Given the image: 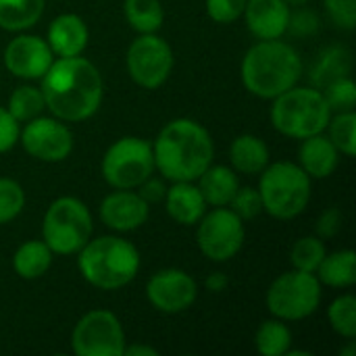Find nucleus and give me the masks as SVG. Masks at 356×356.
Returning a JSON list of instances; mask_svg holds the SVG:
<instances>
[{"instance_id": "f257e3e1", "label": "nucleus", "mask_w": 356, "mask_h": 356, "mask_svg": "<svg viewBox=\"0 0 356 356\" xmlns=\"http://www.w3.org/2000/svg\"><path fill=\"white\" fill-rule=\"evenodd\" d=\"M40 90L52 117L65 123H79L96 115L104 98V81L98 67L79 56H56Z\"/></svg>"}, {"instance_id": "f03ea898", "label": "nucleus", "mask_w": 356, "mask_h": 356, "mask_svg": "<svg viewBox=\"0 0 356 356\" xmlns=\"http://www.w3.org/2000/svg\"><path fill=\"white\" fill-rule=\"evenodd\" d=\"M154 169L167 181H196L215 159V144L207 127L194 119L169 121L152 142Z\"/></svg>"}, {"instance_id": "7ed1b4c3", "label": "nucleus", "mask_w": 356, "mask_h": 356, "mask_svg": "<svg viewBox=\"0 0 356 356\" xmlns=\"http://www.w3.org/2000/svg\"><path fill=\"white\" fill-rule=\"evenodd\" d=\"M302 56L282 38L254 42L246 50L240 65L244 88L263 100H273L275 96L296 86L302 77Z\"/></svg>"}, {"instance_id": "20e7f679", "label": "nucleus", "mask_w": 356, "mask_h": 356, "mask_svg": "<svg viewBox=\"0 0 356 356\" xmlns=\"http://www.w3.org/2000/svg\"><path fill=\"white\" fill-rule=\"evenodd\" d=\"M140 250L119 236L90 238L77 252L81 277L98 290H121L140 273Z\"/></svg>"}, {"instance_id": "39448f33", "label": "nucleus", "mask_w": 356, "mask_h": 356, "mask_svg": "<svg viewBox=\"0 0 356 356\" xmlns=\"http://www.w3.org/2000/svg\"><path fill=\"white\" fill-rule=\"evenodd\" d=\"M311 177L298 163L275 161L259 173V194L263 213L273 219L290 221L302 215L311 202Z\"/></svg>"}, {"instance_id": "423d86ee", "label": "nucleus", "mask_w": 356, "mask_h": 356, "mask_svg": "<svg viewBox=\"0 0 356 356\" xmlns=\"http://www.w3.org/2000/svg\"><path fill=\"white\" fill-rule=\"evenodd\" d=\"M273 127L294 140H305L315 134H323L334 111L330 108L323 92L309 86H292L284 94L273 98L271 104Z\"/></svg>"}, {"instance_id": "0eeeda50", "label": "nucleus", "mask_w": 356, "mask_h": 356, "mask_svg": "<svg viewBox=\"0 0 356 356\" xmlns=\"http://www.w3.org/2000/svg\"><path fill=\"white\" fill-rule=\"evenodd\" d=\"M94 234V219L88 204L75 196H60L50 202L42 221V240L58 257L77 254Z\"/></svg>"}, {"instance_id": "6e6552de", "label": "nucleus", "mask_w": 356, "mask_h": 356, "mask_svg": "<svg viewBox=\"0 0 356 356\" xmlns=\"http://www.w3.org/2000/svg\"><path fill=\"white\" fill-rule=\"evenodd\" d=\"M154 171L152 142L138 136H123L115 140L100 163L104 181L115 190H136Z\"/></svg>"}, {"instance_id": "1a4fd4ad", "label": "nucleus", "mask_w": 356, "mask_h": 356, "mask_svg": "<svg viewBox=\"0 0 356 356\" xmlns=\"http://www.w3.org/2000/svg\"><path fill=\"white\" fill-rule=\"evenodd\" d=\"M321 296L323 286L315 273L292 269L273 280V284L267 290L265 302L267 311L275 319L290 323L311 317L319 309Z\"/></svg>"}, {"instance_id": "9d476101", "label": "nucleus", "mask_w": 356, "mask_h": 356, "mask_svg": "<svg viewBox=\"0 0 356 356\" xmlns=\"http://www.w3.org/2000/svg\"><path fill=\"white\" fill-rule=\"evenodd\" d=\"M244 221L229 207H213L196 223L198 250L213 263L232 261L244 246Z\"/></svg>"}, {"instance_id": "9b49d317", "label": "nucleus", "mask_w": 356, "mask_h": 356, "mask_svg": "<svg viewBox=\"0 0 356 356\" xmlns=\"http://www.w3.org/2000/svg\"><path fill=\"white\" fill-rule=\"evenodd\" d=\"M125 65L134 83L144 90H156L173 73V48L159 33H138L127 48Z\"/></svg>"}, {"instance_id": "f8f14e48", "label": "nucleus", "mask_w": 356, "mask_h": 356, "mask_svg": "<svg viewBox=\"0 0 356 356\" xmlns=\"http://www.w3.org/2000/svg\"><path fill=\"white\" fill-rule=\"evenodd\" d=\"M125 344L119 317L104 309L81 315L71 332V348L77 356H123Z\"/></svg>"}, {"instance_id": "ddd939ff", "label": "nucleus", "mask_w": 356, "mask_h": 356, "mask_svg": "<svg viewBox=\"0 0 356 356\" xmlns=\"http://www.w3.org/2000/svg\"><path fill=\"white\" fill-rule=\"evenodd\" d=\"M19 144L23 150L42 163H63L73 152V131L56 117L38 115L21 125Z\"/></svg>"}, {"instance_id": "4468645a", "label": "nucleus", "mask_w": 356, "mask_h": 356, "mask_svg": "<svg viewBox=\"0 0 356 356\" xmlns=\"http://www.w3.org/2000/svg\"><path fill=\"white\" fill-rule=\"evenodd\" d=\"M146 298L159 313L177 315L196 302L198 284L184 269H161L146 282Z\"/></svg>"}, {"instance_id": "2eb2a0df", "label": "nucleus", "mask_w": 356, "mask_h": 356, "mask_svg": "<svg viewBox=\"0 0 356 356\" xmlns=\"http://www.w3.org/2000/svg\"><path fill=\"white\" fill-rule=\"evenodd\" d=\"M54 58L56 56L50 50L46 38L25 31L17 33L4 48V67L8 73L25 81L42 79Z\"/></svg>"}, {"instance_id": "dca6fc26", "label": "nucleus", "mask_w": 356, "mask_h": 356, "mask_svg": "<svg viewBox=\"0 0 356 356\" xmlns=\"http://www.w3.org/2000/svg\"><path fill=\"white\" fill-rule=\"evenodd\" d=\"M100 221L113 232L127 234L140 229L150 217V204L136 190H115L98 207Z\"/></svg>"}, {"instance_id": "f3484780", "label": "nucleus", "mask_w": 356, "mask_h": 356, "mask_svg": "<svg viewBox=\"0 0 356 356\" xmlns=\"http://www.w3.org/2000/svg\"><path fill=\"white\" fill-rule=\"evenodd\" d=\"M292 6L286 0H246L244 19L257 40H277L288 33Z\"/></svg>"}, {"instance_id": "a211bd4d", "label": "nucleus", "mask_w": 356, "mask_h": 356, "mask_svg": "<svg viewBox=\"0 0 356 356\" xmlns=\"http://www.w3.org/2000/svg\"><path fill=\"white\" fill-rule=\"evenodd\" d=\"M46 42L54 56H79L88 48L90 29L75 13H63L48 25Z\"/></svg>"}, {"instance_id": "6ab92c4d", "label": "nucleus", "mask_w": 356, "mask_h": 356, "mask_svg": "<svg viewBox=\"0 0 356 356\" xmlns=\"http://www.w3.org/2000/svg\"><path fill=\"white\" fill-rule=\"evenodd\" d=\"M163 202L167 215L184 227L196 225L207 213V202L196 181H171V186H167Z\"/></svg>"}, {"instance_id": "aec40b11", "label": "nucleus", "mask_w": 356, "mask_h": 356, "mask_svg": "<svg viewBox=\"0 0 356 356\" xmlns=\"http://www.w3.org/2000/svg\"><path fill=\"white\" fill-rule=\"evenodd\" d=\"M340 152L325 134H315L300 140L298 165L311 179H327L336 173Z\"/></svg>"}, {"instance_id": "412c9836", "label": "nucleus", "mask_w": 356, "mask_h": 356, "mask_svg": "<svg viewBox=\"0 0 356 356\" xmlns=\"http://www.w3.org/2000/svg\"><path fill=\"white\" fill-rule=\"evenodd\" d=\"M229 163L236 173L259 175L271 163V152H269L267 142L261 136L242 134L234 138L229 146Z\"/></svg>"}, {"instance_id": "4be33fe9", "label": "nucleus", "mask_w": 356, "mask_h": 356, "mask_svg": "<svg viewBox=\"0 0 356 356\" xmlns=\"http://www.w3.org/2000/svg\"><path fill=\"white\" fill-rule=\"evenodd\" d=\"M196 186L207 202V207H229L232 198L240 188L238 173L227 165H209L204 173L196 179Z\"/></svg>"}, {"instance_id": "5701e85b", "label": "nucleus", "mask_w": 356, "mask_h": 356, "mask_svg": "<svg viewBox=\"0 0 356 356\" xmlns=\"http://www.w3.org/2000/svg\"><path fill=\"white\" fill-rule=\"evenodd\" d=\"M54 252L48 248L44 240H27L19 244V248L13 254V271L27 282L40 280L48 273L52 267Z\"/></svg>"}, {"instance_id": "b1692460", "label": "nucleus", "mask_w": 356, "mask_h": 356, "mask_svg": "<svg viewBox=\"0 0 356 356\" xmlns=\"http://www.w3.org/2000/svg\"><path fill=\"white\" fill-rule=\"evenodd\" d=\"M321 286L327 288H353L356 282V254L353 248L336 250L323 257L315 271Z\"/></svg>"}, {"instance_id": "393cba45", "label": "nucleus", "mask_w": 356, "mask_h": 356, "mask_svg": "<svg viewBox=\"0 0 356 356\" xmlns=\"http://www.w3.org/2000/svg\"><path fill=\"white\" fill-rule=\"evenodd\" d=\"M46 0H0V29L21 33L44 15Z\"/></svg>"}, {"instance_id": "a878e982", "label": "nucleus", "mask_w": 356, "mask_h": 356, "mask_svg": "<svg viewBox=\"0 0 356 356\" xmlns=\"http://www.w3.org/2000/svg\"><path fill=\"white\" fill-rule=\"evenodd\" d=\"M123 13L136 33H159L165 21L161 0H125Z\"/></svg>"}, {"instance_id": "bb28decb", "label": "nucleus", "mask_w": 356, "mask_h": 356, "mask_svg": "<svg viewBox=\"0 0 356 356\" xmlns=\"http://www.w3.org/2000/svg\"><path fill=\"white\" fill-rule=\"evenodd\" d=\"M292 330L282 319H267L254 334V346L263 356H286L292 348Z\"/></svg>"}, {"instance_id": "cd10ccee", "label": "nucleus", "mask_w": 356, "mask_h": 356, "mask_svg": "<svg viewBox=\"0 0 356 356\" xmlns=\"http://www.w3.org/2000/svg\"><path fill=\"white\" fill-rule=\"evenodd\" d=\"M6 111L23 125L25 121L42 115L46 111V102H44V96H42V90L31 86V83H23V86H17L13 90V94L8 96V106Z\"/></svg>"}, {"instance_id": "c85d7f7f", "label": "nucleus", "mask_w": 356, "mask_h": 356, "mask_svg": "<svg viewBox=\"0 0 356 356\" xmlns=\"http://www.w3.org/2000/svg\"><path fill=\"white\" fill-rule=\"evenodd\" d=\"M327 138L338 148L340 154L353 159L356 154V113L355 111H340L332 115L327 123Z\"/></svg>"}, {"instance_id": "c756f323", "label": "nucleus", "mask_w": 356, "mask_h": 356, "mask_svg": "<svg viewBox=\"0 0 356 356\" xmlns=\"http://www.w3.org/2000/svg\"><path fill=\"white\" fill-rule=\"evenodd\" d=\"M325 254H327V248H325V242L321 238H317V236H305V238H298L292 244L290 261H292V267L294 269L307 271V273H315Z\"/></svg>"}, {"instance_id": "7c9ffc66", "label": "nucleus", "mask_w": 356, "mask_h": 356, "mask_svg": "<svg viewBox=\"0 0 356 356\" xmlns=\"http://www.w3.org/2000/svg\"><path fill=\"white\" fill-rule=\"evenodd\" d=\"M327 321L332 330L346 338L353 340L356 338V298L353 294H342L338 296L330 309H327Z\"/></svg>"}, {"instance_id": "2f4dec72", "label": "nucleus", "mask_w": 356, "mask_h": 356, "mask_svg": "<svg viewBox=\"0 0 356 356\" xmlns=\"http://www.w3.org/2000/svg\"><path fill=\"white\" fill-rule=\"evenodd\" d=\"M25 209V190L10 177H0V225L15 221Z\"/></svg>"}, {"instance_id": "473e14b6", "label": "nucleus", "mask_w": 356, "mask_h": 356, "mask_svg": "<svg viewBox=\"0 0 356 356\" xmlns=\"http://www.w3.org/2000/svg\"><path fill=\"white\" fill-rule=\"evenodd\" d=\"M323 96L334 113L340 111H355L356 104V86L348 75H342L327 86H323Z\"/></svg>"}, {"instance_id": "72a5a7b5", "label": "nucleus", "mask_w": 356, "mask_h": 356, "mask_svg": "<svg viewBox=\"0 0 356 356\" xmlns=\"http://www.w3.org/2000/svg\"><path fill=\"white\" fill-rule=\"evenodd\" d=\"M229 209L242 219V221H250L254 217H259L263 213V202H261V194L257 188L252 186H244L238 188L236 196L229 202Z\"/></svg>"}, {"instance_id": "f704fd0d", "label": "nucleus", "mask_w": 356, "mask_h": 356, "mask_svg": "<svg viewBox=\"0 0 356 356\" xmlns=\"http://www.w3.org/2000/svg\"><path fill=\"white\" fill-rule=\"evenodd\" d=\"M348 69H350V60H348V52L346 50H334L325 56H321V65L317 69L319 75V83L327 86L330 81L342 77V75H348Z\"/></svg>"}, {"instance_id": "c9c22d12", "label": "nucleus", "mask_w": 356, "mask_h": 356, "mask_svg": "<svg viewBox=\"0 0 356 356\" xmlns=\"http://www.w3.org/2000/svg\"><path fill=\"white\" fill-rule=\"evenodd\" d=\"M246 0H207V15L215 23H236L244 15Z\"/></svg>"}, {"instance_id": "e433bc0d", "label": "nucleus", "mask_w": 356, "mask_h": 356, "mask_svg": "<svg viewBox=\"0 0 356 356\" xmlns=\"http://www.w3.org/2000/svg\"><path fill=\"white\" fill-rule=\"evenodd\" d=\"M327 17L346 31L356 27V0H325Z\"/></svg>"}, {"instance_id": "4c0bfd02", "label": "nucleus", "mask_w": 356, "mask_h": 356, "mask_svg": "<svg viewBox=\"0 0 356 356\" xmlns=\"http://www.w3.org/2000/svg\"><path fill=\"white\" fill-rule=\"evenodd\" d=\"M19 131L21 123L6 111V106H0V154L8 152L19 144Z\"/></svg>"}, {"instance_id": "58836bf2", "label": "nucleus", "mask_w": 356, "mask_h": 356, "mask_svg": "<svg viewBox=\"0 0 356 356\" xmlns=\"http://www.w3.org/2000/svg\"><path fill=\"white\" fill-rule=\"evenodd\" d=\"M342 221H344V217H342V211H340V209H336V207L325 209V211L319 215V219H317L315 236L321 238V240H332V238H336V236L340 234V229H342Z\"/></svg>"}, {"instance_id": "ea45409f", "label": "nucleus", "mask_w": 356, "mask_h": 356, "mask_svg": "<svg viewBox=\"0 0 356 356\" xmlns=\"http://www.w3.org/2000/svg\"><path fill=\"white\" fill-rule=\"evenodd\" d=\"M319 25V19L313 10H305V6H300L298 13H290V23H288V31L296 33V35H305V33H313Z\"/></svg>"}, {"instance_id": "a19ab883", "label": "nucleus", "mask_w": 356, "mask_h": 356, "mask_svg": "<svg viewBox=\"0 0 356 356\" xmlns=\"http://www.w3.org/2000/svg\"><path fill=\"white\" fill-rule=\"evenodd\" d=\"M136 190H138V194H140L148 204H152V202H163L165 192H167V186H165L163 179H154V177L150 175V177H148L144 184H140Z\"/></svg>"}, {"instance_id": "79ce46f5", "label": "nucleus", "mask_w": 356, "mask_h": 356, "mask_svg": "<svg viewBox=\"0 0 356 356\" xmlns=\"http://www.w3.org/2000/svg\"><path fill=\"white\" fill-rule=\"evenodd\" d=\"M204 288L211 294H221L229 288V277L221 271H213L207 280H204Z\"/></svg>"}, {"instance_id": "37998d69", "label": "nucleus", "mask_w": 356, "mask_h": 356, "mask_svg": "<svg viewBox=\"0 0 356 356\" xmlns=\"http://www.w3.org/2000/svg\"><path fill=\"white\" fill-rule=\"evenodd\" d=\"M123 355L125 356H159L156 353V348H152V346H142V344H134V346H127L125 344V350H123Z\"/></svg>"}, {"instance_id": "c03bdc74", "label": "nucleus", "mask_w": 356, "mask_h": 356, "mask_svg": "<svg viewBox=\"0 0 356 356\" xmlns=\"http://www.w3.org/2000/svg\"><path fill=\"white\" fill-rule=\"evenodd\" d=\"M286 2H288L290 6H296V8H300V6H307L311 0H286Z\"/></svg>"}, {"instance_id": "a18cd8bd", "label": "nucleus", "mask_w": 356, "mask_h": 356, "mask_svg": "<svg viewBox=\"0 0 356 356\" xmlns=\"http://www.w3.org/2000/svg\"><path fill=\"white\" fill-rule=\"evenodd\" d=\"M340 355H342V356H355V355H356L355 344H350V346H348V348H346V350H342V353H340Z\"/></svg>"}]
</instances>
